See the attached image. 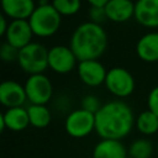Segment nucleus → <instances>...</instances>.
Wrapping results in <instances>:
<instances>
[{
	"mask_svg": "<svg viewBox=\"0 0 158 158\" xmlns=\"http://www.w3.org/2000/svg\"><path fill=\"white\" fill-rule=\"evenodd\" d=\"M27 99L25 86L15 80H4L0 84V101L2 105L10 107L22 106Z\"/></svg>",
	"mask_w": 158,
	"mask_h": 158,
	"instance_id": "9b49d317",
	"label": "nucleus"
},
{
	"mask_svg": "<svg viewBox=\"0 0 158 158\" xmlns=\"http://www.w3.org/2000/svg\"><path fill=\"white\" fill-rule=\"evenodd\" d=\"M135 17L144 26H158V0H137L135 2Z\"/></svg>",
	"mask_w": 158,
	"mask_h": 158,
	"instance_id": "ddd939ff",
	"label": "nucleus"
},
{
	"mask_svg": "<svg viewBox=\"0 0 158 158\" xmlns=\"http://www.w3.org/2000/svg\"><path fill=\"white\" fill-rule=\"evenodd\" d=\"M106 15L115 22H123L135 15V4L132 0H109L105 5Z\"/></svg>",
	"mask_w": 158,
	"mask_h": 158,
	"instance_id": "2eb2a0df",
	"label": "nucleus"
},
{
	"mask_svg": "<svg viewBox=\"0 0 158 158\" xmlns=\"http://www.w3.org/2000/svg\"><path fill=\"white\" fill-rule=\"evenodd\" d=\"M77 56L70 47L67 46H53L48 49V64L58 73L70 72L77 62Z\"/></svg>",
	"mask_w": 158,
	"mask_h": 158,
	"instance_id": "6e6552de",
	"label": "nucleus"
},
{
	"mask_svg": "<svg viewBox=\"0 0 158 158\" xmlns=\"http://www.w3.org/2000/svg\"><path fill=\"white\" fill-rule=\"evenodd\" d=\"M135 123L132 109L121 100L109 101L95 114V131L102 139L120 141L127 136Z\"/></svg>",
	"mask_w": 158,
	"mask_h": 158,
	"instance_id": "f257e3e1",
	"label": "nucleus"
},
{
	"mask_svg": "<svg viewBox=\"0 0 158 158\" xmlns=\"http://www.w3.org/2000/svg\"><path fill=\"white\" fill-rule=\"evenodd\" d=\"M64 127L69 136L83 138L95 130V114L84 109L74 110L67 116Z\"/></svg>",
	"mask_w": 158,
	"mask_h": 158,
	"instance_id": "39448f33",
	"label": "nucleus"
},
{
	"mask_svg": "<svg viewBox=\"0 0 158 158\" xmlns=\"http://www.w3.org/2000/svg\"><path fill=\"white\" fill-rule=\"evenodd\" d=\"M32 28L30 25V21L19 19V20H12L9 23V27L6 30V42L12 44L16 48H22L26 44L31 43V37H32Z\"/></svg>",
	"mask_w": 158,
	"mask_h": 158,
	"instance_id": "1a4fd4ad",
	"label": "nucleus"
},
{
	"mask_svg": "<svg viewBox=\"0 0 158 158\" xmlns=\"http://www.w3.org/2000/svg\"><path fill=\"white\" fill-rule=\"evenodd\" d=\"M126 158H132V157H130V156H127V157H126Z\"/></svg>",
	"mask_w": 158,
	"mask_h": 158,
	"instance_id": "cd10ccee",
	"label": "nucleus"
},
{
	"mask_svg": "<svg viewBox=\"0 0 158 158\" xmlns=\"http://www.w3.org/2000/svg\"><path fill=\"white\" fill-rule=\"evenodd\" d=\"M148 110L158 116V86L153 88L148 94Z\"/></svg>",
	"mask_w": 158,
	"mask_h": 158,
	"instance_id": "393cba45",
	"label": "nucleus"
},
{
	"mask_svg": "<svg viewBox=\"0 0 158 158\" xmlns=\"http://www.w3.org/2000/svg\"><path fill=\"white\" fill-rule=\"evenodd\" d=\"M136 51L143 60H158V32H148L143 35L137 42Z\"/></svg>",
	"mask_w": 158,
	"mask_h": 158,
	"instance_id": "f3484780",
	"label": "nucleus"
},
{
	"mask_svg": "<svg viewBox=\"0 0 158 158\" xmlns=\"http://www.w3.org/2000/svg\"><path fill=\"white\" fill-rule=\"evenodd\" d=\"M30 125L27 109L22 106L10 107L0 115V130L9 128L11 131H22Z\"/></svg>",
	"mask_w": 158,
	"mask_h": 158,
	"instance_id": "f8f14e48",
	"label": "nucleus"
},
{
	"mask_svg": "<svg viewBox=\"0 0 158 158\" xmlns=\"http://www.w3.org/2000/svg\"><path fill=\"white\" fill-rule=\"evenodd\" d=\"M101 107V104L99 101V99L95 96V95H85L81 100V109L86 110V111H90L93 114H96L99 111V109Z\"/></svg>",
	"mask_w": 158,
	"mask_h": 158,
	"instance_id": "5701e85b",
	"label": "nucleus"
},
{
	"mask_svg": "<svg viewBox=\"0 0 158 158\" xmlns=\"http://www.w3.org/2000/svg\"><path fill=\"white\" fill-rule=\"evenodd\" d=\"M136 126L141 133L153 135L158 131V116L151 110L142 111L136 120Z\"/></svg>",
	"mask_w": 158,
	"mask_h": 158,
	"instance_id": "6ab92c4d",
	"label": "nucleus"
},
{
	"mask_svg": "<svg viewBox=\"0 0 158 158\" xmlns=\"http://www.w3.org/2000/svg\"><path fill=\"white\" fill-rule=\"evenodd\" d=\"M105 84L114 95L120 98L130 95L135 89V79L132 74L122 67H114L109 69Z\"/></svg>",
	"mask_w": 158,
	"mask_h": 158,
	"instance_id": "0eeeda50",
	"label": "nucleus"
},
{
	"mask_svg": "<svg viewBox=\"0 0 158 158\" xmlns=\"http://www.w3.org/2000/svg\"><path fill=\"white\" fill-rule=\"evenodd\" d=\"M25 90L27 99L31 104L36 105H44L48 102L53 93L51 80L42 73L31 74L25 83Z\"/></svg>",
	"mask_w": 158,
	"mask_h": 158,
	"instance_id": "423d86ee",
	"label": "nucleus"
},
{
	"mask_svg": "<svg viewBox=\"0 0 158 158\" xmlns=\"http://www.w3.org/2000/svg\"><path fill=\"white\" fill-rule=\"evenodd\" d=\"M30 123L37 128H43L51 122V112L46 105H36L31 104L27 107Z\"/></svg>",
	"mask_w": 158,
	"mask_h": 158,
	"instance_id": "a211bd4d",
	"label": "nucleus"
},
{
	"mask_svg": "<svg viewBox=\"0 0 158 158\" xmlns=\"http://www.w3.org/2000/svg\"><path fill=\"white\" fill-rule=\"evenodd\" d=\"M19 52H20V49L14 47L9 42L2 43L1 47H0V56L5 62H11L14 59H17L19 58Z\"/></svg>",
	"mask_w": 158,
	"mask_h": 158,
	"instance_id": "4be33fe9",
	"label": "nucleus"
},
{
	"mask_svg": "<svg viewBox=\"0 0 158 158\" xmlns=\"http://www.w3.org/2000/svg\"><path fill=\"white\" fill-rule=\"evenodd\" d=\"M153 154L152 142L146 138H138L128 147V156L132 158H151Z\"/></svg>",
	"mask_w": 158,
	"mask_h": 158,
	"instance_id": "aec40b11",
	"label": "nucleus"
},
{
	"mask_svg": "<svg viewBox=\"0 0 158 158\" xmlns=\"http://www.w3.org/2000/svg\"><path fill=\"white\" fill-rule=\"evenodd\" d=\"M52 5L59 14L73 15L80 7V0H53Z\"/></svg>",
	"mask_w": 158,
	"mask_h": 158,
	"instance_id": "412c9836",
	"label": "nucleus"
},
{
	"mask_svg": "<svg viewBox=\"0 0 158 158\" xmlns=\"http://www.w3.org/2000/svg\"><path fill=\"white\" fill-rule=\"evenodd\" d=\"M89 16H90L93 22L100 25L107 17L106 11H105V6H91V9L89 11Z\"/></svg>",
	"mask_w": 158,
	"mask_h": 158,
	"instance_id": "b1692460",
	"label": "nucleus"
},
{
	"mask_svg": "<svg viewBox=\"0 0 158 158\" xmlns=\"http://www.w3.org/2000/svg\"><path fill=\"white\" fill-rule=\"evenodd\" d=\"M78 74L85 84L95 86V85H99L105 81L107 72H106L105 67L99 60L88 59V60L79 62Z\"/></svg>",
	"mask_w": 158,
	"mask_h": 158,
	"instance_id": "9d476101",
	"label": "nucleus"
},
{
	"mask_svg": "<svg viewBox=\"0 0 158 158\" xmlns=\"http://www.w3.org/2000/svg\"><path fill=\"white\" fill-rule=\"evenodd\" d=\"M91 6H105L109 0H88Z\"/></svg>",
	"mask_w": 158,
	"mask_h": 158,
	"instance_id": "bb28decb",
	"label": "nucleus"
},
{
	"mask_svg": "<svg viewBox=\"0 0 158 158\" xmlns=\"http://www.w3.org/2000/svg\"><path fill=\"white\" fill-rule=\"evenodd\" d=\"M1 6L4 12L15 20H26L36 9L33 0H1Z\"/></svg>",
	"mask_w": 158,
	"mask_h": 158,
	"instance_id": "dca6fc26",
	"label": "nucleus"
},
{
	"mask_svg": "<svg viewBox=\"0 0 158 158\" xmlns=\"http://www.w3.org/2000/svg\"><path fill=\"white\" fill-rule=\"evenodd\" d=\"M128 151L117 139H101L93 151V158H126Z\"/></svg>",
	"mask_w": 158,
	"mask_h": 158,
	"instance_id": "4468645a",
	"label": "nucleus"
},
{
	"mask_svg": "<svg viewBox=\"0 0 158 158\" xmlns=\"http://www.w3.org/2000/svg\"><path fill=\"white\" fill-rule=\"evenodd\" d=\"M157 152H158V143H157Z\"/></svg>",
	"mask_w": 158,
	"mask_h": 158,
	"instance_id": "c85d7f7f",
	"label": "nucleus"
},
{
	"mask_svg": "<svg viewBox=\"0 0 158 158\" xmlns=\"http://www.w3.org/2000/svg\"><path fill=\"white\" fill-rule=\"evenodd\" d=\"M7 27L9 25L6 23V19L4 17V15H0V35H5Z\"/></svg>",
	"mask_w": 158,
	"mask_h": 158,
	"instance_id": "a878e982",
	"label": "nucleus"
},
{
	"mask_svg": "<svg viewBox=\"0 0 158 158\" xmlns=\"http://www.w3.org/2000/svg\"><path fill=\"white\" fill-rule=\"evenodd\" d=\"M107 46V35L101 25L93 21L80 23L73 32L70 48L79 60L96 59Z\"/></svg>",
	"mask_w": 158,
	"mask_h": 158,
	"instance_id": "f03ea898",
	"label": "nucleus"
},
{
	"mask_svg": "<svg viewBox=\"0 0 158 158\" xmlns=\"http://www.w3.org/2000/svg\"><path fill=\"white\" fill-rule=\"evenodd\" d=\"M17 60L25 72L30 74L42 73L49 65L48 49L38 42H31L20 48Z\"/></svg>",
	"mask_w": 158,
	"mask_h": 158,
	"instance_id": "20e7f679",
	"label": "nucleus"
},
{
	"mask_svg": "<svg viewBox=\"0 0 158 158\" xmlns=\"http://www.w3.org/2000/svg\"><path fill=\"white\" fill-rule=\"evenodd\" d=\"M30 25L37 36H51L60 25V14L52 4L38 5L30 16Z\"/></svg>",
	"mask_w": 158,
	"mask_h": 158,
	"instance_id": "7ed1b4c3",
	"label": "nucleus"
}]
</instances>
